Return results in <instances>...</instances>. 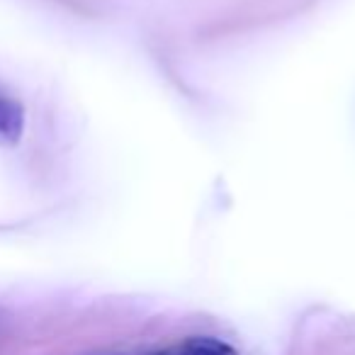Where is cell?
Returning <instances> with one entry per match:
<instances>
[{
	"label": "cell",
	"mask_w": 355,
	"mask_h": 355,
	"mask_svg": "<svg viewBox=\"0 0 355 355\" xmlns=\"http://www.w3.org/2000/svg\"><path fill=\"white\" fill-rule=\"evenodd\" d=\"M25 132V110L8 90L0 88V146H12Z\"/></svg>",
	"instance_id": "obj_1"
},
{
	"label": "cell",
	"mask_w": 355,
	"mask_h": 355,
	"mask_svg": "<svg viewBox=\"0 0 355 355\" xmlns=\"http://www.w3.org/2000/svg\"><path fill=\"white\" fill-rule=\"evenodd\" d=\"M148 355H236V348L214 336H190L180 343L153 350Z\"/></svg>",
	"instance_id": "obj_2"
}]
</instances>
